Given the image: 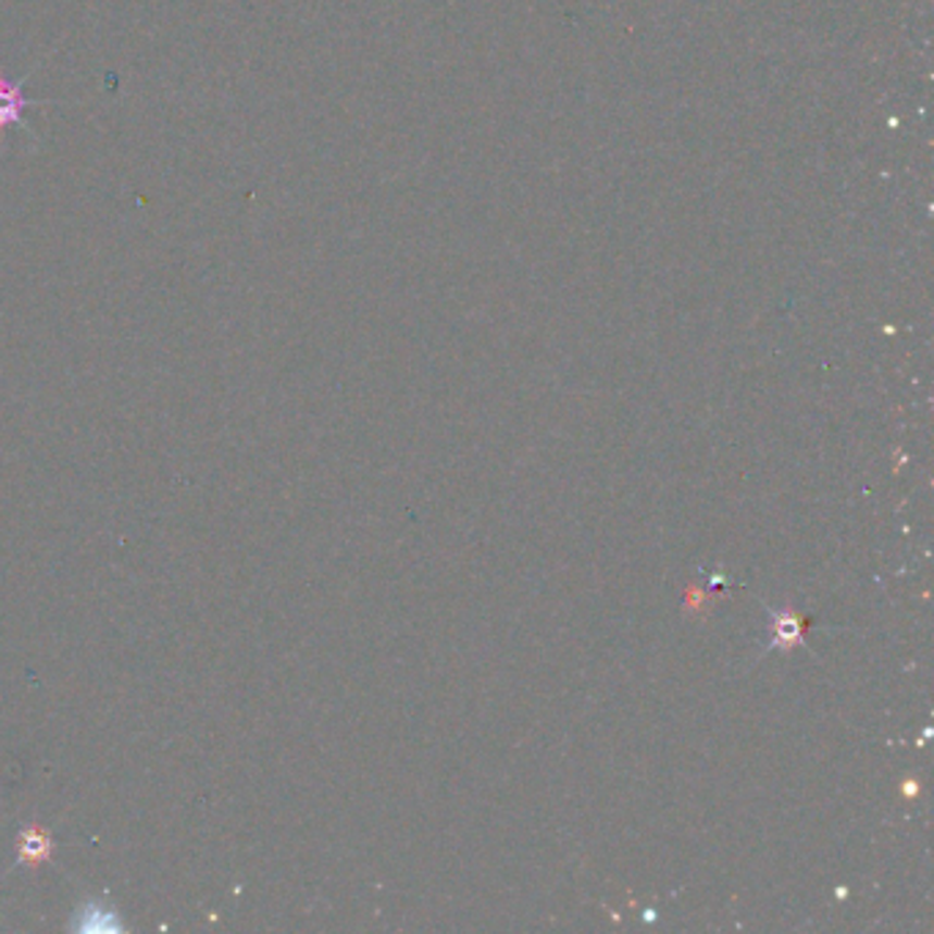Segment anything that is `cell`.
<instances>
[{"instance_id": "cell-1", "label": "cell", "mask_w": 934, "mask_h": 934, "mask_svg": "<svg viewBox=\"0 0 934 934\" xmlns=\"http://www.w3.org/2000/svg\"><path fill=\"white\" fill-rule=\"evenodd\" d=\"M28 77L30 75L17 77V80H9V77L0 75V132L9 129V126H17V129H25L30 137H34V129H30L28 119H25V110L41 108V104H50V102L25 97L23 88Z\"/></svg>"}, {"instance_id": "cell-2", "label": "cell", "mask_w": 934, "mask_h": 934, "mask_svg": "<svg viewBox=\"0 0 934 934\" xmlns=\"http://www.w3.org/2000/svg\"><path fill=\"white\" fill-rule=\"evenodd\" d=\"M809 625H811V620H806V617H798V614H789V611H784V614H775L773 647H793V644H798L800 638H804L806 627Z\"/></svg>"}, {"instance_id": "cell-3", "label": "cell", "mask_w": 934, "mask_h": 934, "mask_svg": "<svg viewBox=\"0 0 934 934\" xmlns=\"http://www.w3.org/2000/svg\"><path fill=\"white\" fill-rule=\"evenodd\" d=\"M77 926L83 929V932H119L121 923L119 918H115V910H110L108 905H102V901H88L86 907L80 910V923Z\"/></svg>"}, {"instance_id": "cell-4", "label": "cell", "mask_w": 934, "mask_h": 934, "mask_svg": "<svg viewBox=\"0 0 934 934\" xmlns=\"http://www.w3.org/2000/svg\"><path fill=\"white\" fill-rule=\"evenodd\" d=\"M50 836L41 831H25L23 836H20V860H25V863H41L45 858H50Z\"/></svg>"}]
</instances>
